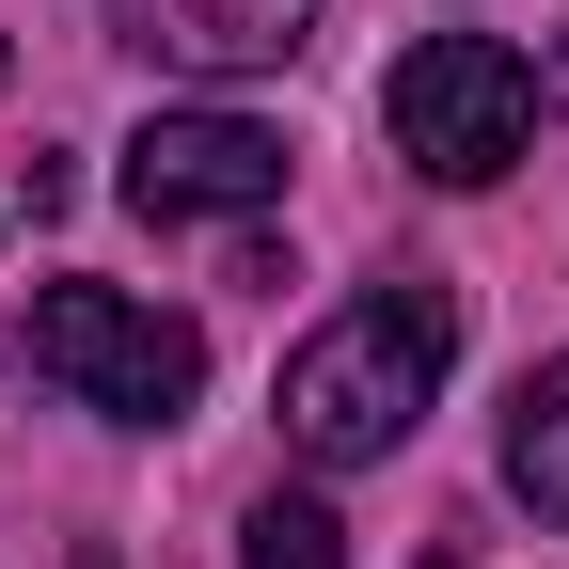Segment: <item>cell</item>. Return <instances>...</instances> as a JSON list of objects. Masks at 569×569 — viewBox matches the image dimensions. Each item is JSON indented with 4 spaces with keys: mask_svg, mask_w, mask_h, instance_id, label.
<instances>
[{
    "mask_svg": "<svg viewBox=\"0 0 569 569\" xmlns=\"http://www.w3.org/2000/svg\"><path fill=\"white\" fill-rule=\"evenodd\" d=\"M0 80H17V48H0Z\"/></svg>",
    "mask_w": 569,
    "mask_h": 569,
    "instance_id": "9",
    "label": "cell"
},
{
    "mask_svg": "<svg viewBox=\"0 0 569 569\" xmlns=\"http://www.w3.org/2000/svg\"><path fill=\"white\" fill-rule=\"evenodd\" d=\"M111 48L174 63V80H269L317 48V0H111Z\"/></svg>",
    "mask_w": 569,
    "mask_h": 569,
    "instance_id": "5",
    "label": "cell"
},
{
    "mask_svg": "<svg viewBox=\"0 0 569 569\" xmlns=\"http://www.w3.org/2000/svg\"><path fill=\"white\" fill-rule=\"evenodd\" d=\"M380 127L427 190H490L538 142V63L507 32H411V63L380 80Z\"/></svg>",
    "mask_w": 569,
    "mask_h": 569,
    "instance_id": "2",
    "label": "cell"
},
{
    "mask_svg": "<svg viewBox=\"0 0 569 569\" xmlns=\"http://www.w3.org/2000/svg\"><path fill=\"white\" fill-rule=\"evenodd\" d=\"M443 365H459V284L396 269V284H365L348 317H317L301 348H284V443H301L317 475H365V459H396L427 427Z\"/></svg>",
    "mask_w": 569,
    "mask_h": 569,
    "instance_id": "1",
    "label": "cell"
},
{
    "mask_svg": "<svg viewBox=\"0 0 569 569\" xmlns=\"http://www.w3.org/2000/svg\"><path fill=\"white\" fill-rule=\"evenodd\" d=\"M32 365L80 411H111V427H174L206 396V332L159 317V301H127V284H48L32 301Z\"/></svg>",
    "mask_w": 569,
    "mask_h": 569,
    "instance_id": "3",
    "label": "cell"
},
{
    "mask_svg": "<svg viewBox=\"0 0 569 569\" xmlns=\"http://www.w3.org/2000/svg\"><path fill=\"white\" fill-rule=\"evenodd\" d=\"M127 206L142 222H253V206H284V127H253V111H142Z\"/></svg>",
    "mask_w": 569,
    "mask_h": 569,
    "instance_id": "4",
    "label": "cell"
},
{
    "mask_svg": "<svg viewBox=\"0 0 569 569\" xmlns=\"http://www.w3.org/2000/svg\"><path fill=\"white\" fill-rule=\"evenodd\" d=\"M238 569H348V522L317 507V490H253V522H238Z\"/></svg>",
    "mask_w": 569,
    "mask_h": 569,
    "instance_id": "7",
    "label": "cell"
},
{
    "mask_svg": "<svg viewBox=\"0 0 569 569\" xmlns=\"http://www.w3.org/2000/svg\"><path fill=\"white\" fill-rule=\"evenodd\" d=\"M507 490L538 522H569V348L522 365V396H507Z\"/></svg>",
    "mask_w": 569,
    "mask_h": 569,
    "instance_id": "6",
    "label": "cell"
},
{
    "mask_svg": "<svg viewBox=\"0 0 569 569\" xmlns=\"http://www.w3.org/2000/svg\"><path fill=\"white\" fill-rule=\"evenodd\" d=\"M553 111H569V48H553Z\"/></svg>",
    "mask_w": 569,
    "mask_h": 569,
    "instance_id": "8",
    "label": "cell"
}]
</instances>
